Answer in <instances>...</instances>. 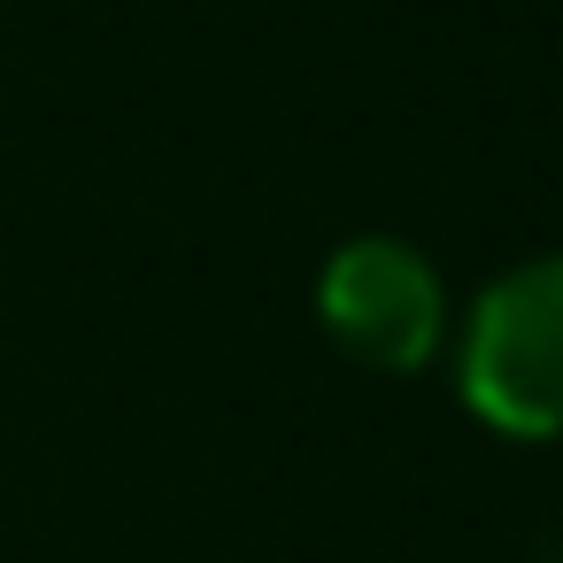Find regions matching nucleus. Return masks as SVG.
I'll return each mask as SVG.
<instances>
[{
    "mask_svg": "<svg viewBox=\"0 0 563 563\" xmlns=\"http://www.w3.org/2000/svg\"><path fill=\"white\" fill-rule=\"evenodd\" d=\"M463 409L517 448L563 440V247L494 271L455 324Z\"/></svg>",
    "mask_w": 563,
    "mask_h": 563,
    "instance_id": "1",
    "label": "nucleus"
},
{
    "mask_svg": "<svg viewBox=\"0 0 563 563\" xmlns=\"http://www.w3.org/2000/svg\"><path fill=\"white\" fill-rule=\"evenodd\" d=\"M317 324L355 371L417 378L448 347V278L417 240L355 232L317 271Z\"/></svg>",
    "mask_w": 563,
    "mask_h": 563,
    "instance_id": "2",
    "label": "nucleus"
}]
</instances>
